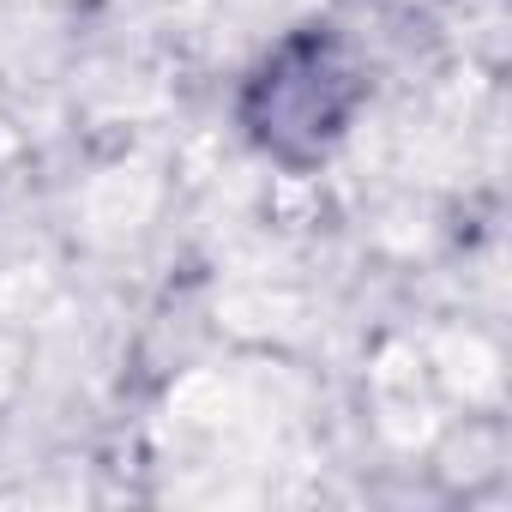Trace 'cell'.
I'll return each mask as SVG.
<instances>
[{
    "mask_svg": "<svg viewBox=\"0 0 512 512\" xmlns=\"http://www.w3.org/2000/svg\"><path fill=\"white\" fill-rule=\"evenodd\" d=\"M356 97H362V85H356V67H350L344 43L332 31H296L247 79L241 127L260 151L302 169V163H320L338 145Z\"/></svg>",
    "mask_w": 512,
    "mask_h": 512,
    "instance_id": "1",
    "label": "cell"
}]
</instances>
